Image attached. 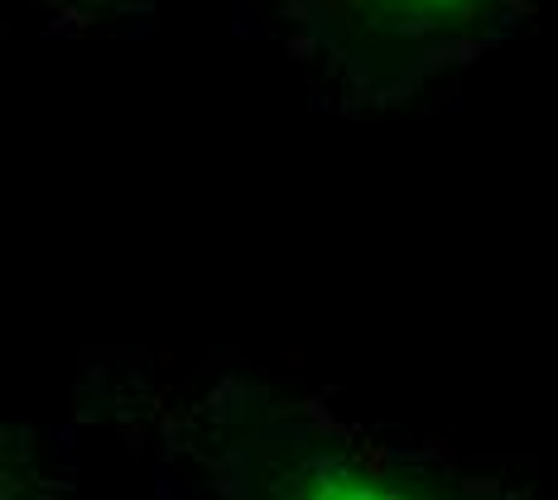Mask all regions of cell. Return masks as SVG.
Here are the masks:
<instances>
[{
	"instance_id": "6da1fadb",
	"label": "cell",
	"mask_w": 558,
	"mask_h": 500,
	"mask_svg": "<svg viewBox=\"0 0 558 500\" xmlns=\"http://www.w3.org/2000/svg\"><path fill=\"white\" fill-rule=\"evenodd\" d=\"M159 481L173 500H534L444 443L246 380L165 404Z\"/></svg>"
},
{
	"instance_id": "7a4b0ae2",
	"label": "cell",
	"mask_w": 558,
	"mask_h": 500,
	"mask_svg": "<svg viewBox=\"0 0 558 500\" xmlns=\"http://www.w3.org/2000/svg\"><path fill=\"white\" fill-rule=\"evenodd\" d=\"M554 0H236L313 101L337 115H380L506 49Z\"/></svg>"
},
{
	"instance_id": "3957f363",
	"label": "cell",
	"mask_w": 558,
	"mask_h": 500,
	"mask_svg": "<svg viewBox=\"0 0 558 500\" xmlns=\"http://www.w3.org/2000/svg\"><path fill=\"white\" fill-rule=\"evenodd\" d=\"M49 34H101V29H131L135 20H149L165 0H25Z\"/></svg>"
}]
</instances>
